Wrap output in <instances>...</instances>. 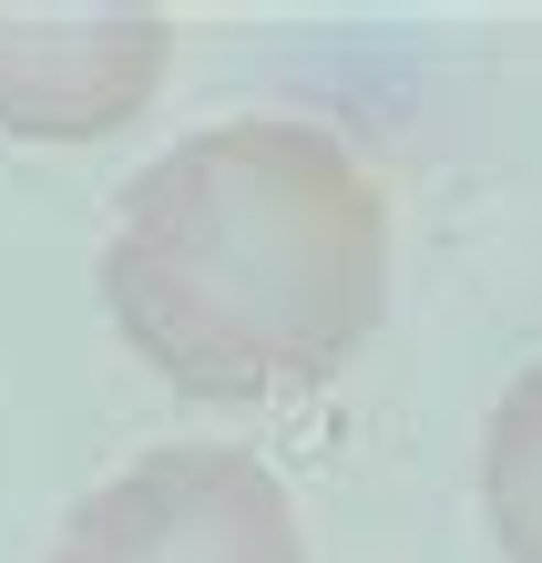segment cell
<instances>
[{
	"label": "cell",
	"instance_id": "3",
	"mask_svg": "<svg viewBox=\"0 0 542 563\" xmlns=\"http://www.w3.org/2000/svg\"><path fill=\"white\" fill-rule=\"evenodd\" d=\"M175 21L103 0V11H21L0 0V134L31 144H92L154 103Z\"/></svg>",
	"mask_w": 542,
	"mask_h": 563
},
{
	"label": "cell",
	"instance_id": "2",
	"mask_svg": "<svg viewBox=\"0 0 542 563\" xmlns=\"http://www.w3.org/2000/svg\"><path fill=\"white\" fill-rule=\"evenodd\" d=\"M52 563H308L287 482L235 441H164L82 492Z\"/></svg>",
	"mask_w": 542,
	"mask_h": 563
},
{
	"label": "cell",
	"instance_id": "1",
	"mask_svg": "<svg viewBox=\"0 0 542 563\" xmlns=\"http://www.w3.org/2000/svg\"><path fill=\"white\" fill-rule=\"evenodd\" d=\"M103 308L185 400L318 389L389 308V206L328 123H206L123 185Z\"/></svg>",
	"mask_w": 542,
	"mask_h": 563
},
{
	"label": "cell",
	"instance_id": "4",
	"mask_svg": "<svg viewBox=\"0 0 542 563\" xmlns=\"http://www.w3.org/2000/svg\"><path fill=\"white\" fill-rule=\"evenodd\" d=\"M482 512L512 563H542V358L491 400L482 430Z\"/></svg>",
	"mask_w": 542,
	"mask_h": 563
}]
</instances>
